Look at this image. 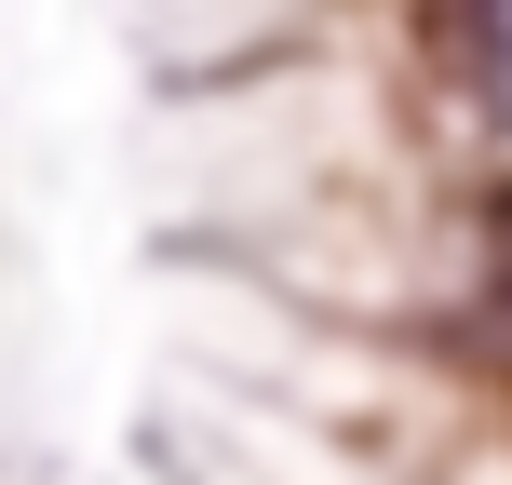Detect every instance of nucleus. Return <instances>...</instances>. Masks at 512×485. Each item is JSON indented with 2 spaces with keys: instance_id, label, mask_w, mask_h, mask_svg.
Masks as SVG:
<instances>
[{
  "instance_id": "f257e3e1",
  "label": "nucleus",
  "mask_w": 512,
  "mask_h": 485,
  "mask_svg": "<svg viewBox=\"0 0 512 485\" xmlns=\"http://www.w3.org/2000/svg\"><path fill=\"white\" fill-rule=\"evenodd\" d=\"M472 351H499V378H512V189H486V283H472Z\"/></svg>"
}]
</instances>
